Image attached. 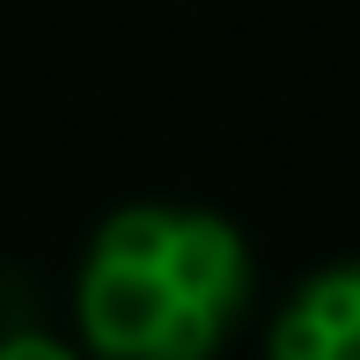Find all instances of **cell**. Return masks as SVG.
<instances>
[{
  "label": "cell",
  "instance_id": "6da1fadb",
  "mask_svg": "<svg viewBox=\"0 0 360 360\" xmlns=\"http://www.w3.org/2000/svg\"><path fill=\"white\" fill-rule=\"evenodd\" d=\"M257 265L214 206L140 199L96 221L74 272V331L89 360H221L250 323Z\"/></svg>",
  "mask_w": 360,
  "mask_h": 360
},
{
  "label": "cell",
  "instance_id": "7a4b0ae2",
  "mask_svg": "<svg viewBox=\"0 0 360 360\" xmlns=\"http://www.w3.org/2000/svg\"><path fill=\"white\" fill-rule=\"evenodd\" d=\"M265 360H360V250L294 280L265 323Z\"/></svg>",
  "mask_w": 360,
  "mask_h": 360
},
{
  "label": "cell",
  "instance_id": "3957f363",
  "mask_svg": "<svg viewBox=\"0 0 360 360\" xmlns=\"http://www.w3.org/2000/svg\"><path fill=\"white\" fill-rule=\"evenodd\" d=\"M0 360H89V353L44 323H0Z\"/></svg>",
  "mask_w": 360,
  "mask_h": 360
}]
</instances>
